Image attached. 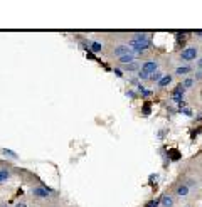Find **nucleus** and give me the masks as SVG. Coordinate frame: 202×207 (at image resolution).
<instances>
[{"label": "nucleus", "instance_id": "f257e3e1", "mask_svg": "<svg viewBox=\"0 0 202 207\" xmlns=\"http://www.w3.org/2000/svg\"><path fill=\"white\" fill-rule=\"evenodd\" d=\"M128 45L131 47L133 52H137L138 56H142L148 47H152V35L150 34H135L130 39Z\"/></svg>", "mask_w": 202, "mask_h": 207}, {"label": "nucleus", "instance_id": "f03ea898", "mask_svg": "<svg viewBox=\"0 0 202 207\" xmlns=\"http://www.w3.org/2000/svg\"><path fill=\"white\" fill-rule=\"evenodd\" d=\"M197 56H199V49L190 45V47H185L182 49V52H180V59L185 61V63H190V61H195Z\"/></svg>", "mask_w": 202, "mask_h": 207}, {"label": "nucleus", "instance_id": "7ed1b4c3", "mask_svg": "<svg viewBox=\"0 0 202 207\" xmlns=\"http://www.w3.org/2000/svg\"><path fill=\"white\" fill-rule=\"evenodd\" d=\"M140 71H143L145 74H153V73H157L158 71V64H157V61H145V63L142 64V69Z\"/></svg>", "mask_w": 202, "mask_h": 207}, {"label": "nucleus", "instance_id": "20e7f679", "mask_svg": "<svg viewBox=\"0 0 202 207\" xmlns=\"http://www.w3.org/2000/svg\"><path fill=\"white\" fill-rule=\"evenodd\" d=\"M184 96H185V88L182 84L180 86H177V88L172 91V94H170V98L174 99V101L177 103V105H180V103L184 101Z\"/></svg>", "mask_w": 202, "mask_h": 207}, {"label": "nucleus", "instance_id": "39448f33", "mask_svg": "<svg viewBox=\"0 0 202 207\" xmlns=\"http://www.w3.org/2000/svg\"><path fill=\"white\" fill-rule=\"evenodd\" d=\"M32 195H34L35 199H49V195H51V190H49L47 187L39 185V187L32 189Z\"/></svg>", "mask_w": 202, "mask_h": 207}, {"label": "nucleus", "instance_id": "423d86ee", "mask_svg": "<svg viewBox=\"0 0 202 207\" xmlns=\"http://www.w3.org/2000/svg\"><path fill=\"white\" fill-rule=\"evenodd\" d=\"M130 52H133L131 51V47L128 44H125V45H116V47L113 49V56L115 57H123V56H126V54H130Z\"/></svg>", "mask_w": 202, "mask_h": 207}, {"label": "nucleus", "instance_id": "0eeeda50", "mask_svg": "<svg viewBox=\"0 0 202 207\" xmlns=\"http://www.w3.org/2000/svg\"><path fill=\"white\" fill-rule=\"evenodd\" d=\"M172 81H174V78H172L170 74H163V78L157 82V86H158V88H167L168 84H172Z\"/></svg>", "mask_w": 202, "mask_h": 207}, {"label": "nucleus", "instance_id": "6e6552de", "mask_svg": "<svg viewBox=\"0 0 202 207\" xmlns=\"http://www.w3.org/2000/svg\"><path fill=\"white\" fill-rule=\"evenodd\" d=\"M190 71H192L190 66H179V68L175 69V74L177 76H185V74H189Z\"/></svg>", "mask_w": 202, "mask_h": 207}, {"label": "nucleus", "instance_id": "1a4fd4ad", "mask_svg": "<svg viewBox=\"0 0 202 207\" xmlns=\"http://www.w3.org/2000/svg\"><path fill=\"white\" fill-rule=\"evenodd\" d=\"M189 194V185L187 184H180L179 187H177V195L179 197H185Z\"/></svg>", "mask_w": 202, "mask_h": 207}, {"label": "nucleus", "instance_id": "9d476101", "mask_svg": "<svg viewBox=\"0 0 202 207\" xmlns=\"http://www.w3.org/2000/svg\"><path fill=\"white\" fill-rule=\"evenodd\" d=\"M160 205L162 207H172L174 205V199H172L170 195H163L162 199H160Z\"/></svg>", "mask_w": 202, "mask_h": 207}, {"label": "nucleus", "instance_id": "9b49d317", "mask_svg": "<svg viewBox=\"0 0 202 207\" xmlns=\"http://www.w3.org/2000/svg\"><path fill=\"white\" fill-rule=\"evenodd\" d=\"M179 111H180V113H182V115H185V116H189V118H190L192 116V110L190 108H187V106H185V103L182 101V103H180V105H179Z\"/></svg>", "mask_w": 202, "mask_h": 207}, {"label": "nucleus", "instance_id": "f8f14e48", "mask_svg": "<svg viewBox=\"0 0 202 207\" xmlns=\"http://www.w3.org/2000/svg\"><path fill=\"white\" fill-rule=\"evenodd\" d=\"M123 69H125V71H140V69H142V66H140V63H137V61H135V63H131V64H126V66H123Z\"/></svg>", "mask_w": 202, "mask_h": 207}, {"label": "nucleus", "instance_id": "ddd939ff", "mask_svg": "<svg viewBox=\"0 0 202 207\" xmlns=\"http://www.w3.org/2000/svg\"><path fill=\"white\" fill-rule=\"evenodd\" d=\"M89 51H93V52H101L103 51V45H101V42H89Z\"/></svg>", "mask_w": 202, "mask_h": 207}, {"label": "nucleus", "instance_id": "4468645a", "mask_svg": "<svg viewBox=\"0 0 202 207\" xmlns=\"http://www.w3.org/2000/svg\"><path fill=\"white\" fill-rule=\"evenodd\" d=\"M9 179H10V172L7 170V168H2V170H0V184L9 180Z\"/></svg>", "mask_w": 202, "mask_h": 207}, {"label": "nucleus", "instance_id": "2eb2a0df", "mask_svg": "<svg viewBox=\"0 0 202 207\" xmlns=\"http://www.w3.org/2000/svg\"><path fill=\"white\" fill-rule=\"evenodd\" d=\"M162 78H163V74H162V71H160V69H158L157 73L150 74V81H152V82H158L160 79H162Z\"/></svg>", "mask_w": 202, "mask_h": 207}, {"label": "nucleus", "instance_id": "dca6fc26", "mask_svg": "<svg viewBox=\"0 0 202 207\" xmlns=\"http://www.w3.org/2000/svg\"><path fill=\"white\" fill-rule=\"evenodd\" d=\"M194 82H195V79H194V78H185L184 82H182V86H184L185 89H187V88H192Z\"/></svg>", "mask_w": 202, "mask_h": 207}, {"label": "nucleus", "instance_id": "f3484780", "mask_svg": "<svg viewBox=\"0 0 202 207\" xmlns=\"http://www.w3.org/2000/svg\"><path fill=\"white\" fill-rule=\"evenodd\" d=\"M2 153H3V155H5V157H10V158H17V153H15V152H12V150H7V148H2Z\"/></svg>", "mask_w": 202, "mask_h": 207}, {"label": "nucleus", "instance_id": "a211bd4d", "mask_svg": "<svg viewBox=\"0 0 202 207\" xmlns=\"http://www.w3.org/2000/svg\"><path fill=\"white\" fill-rule=\"evenodd\" d=\"M158 205H160V199H152V200H148L145 207H158Z\"/></svg>", "mask_w": 202, "mask_h": 207}, {"label": "nucleus", "instance_id": "6ab92c4d", "mask_svg": "<svg viewBox=\"0 0 202 207\" xmlns=\"http://www.w3.org/2000/svg\"><path fill=\"white\" fill-rule=\"evenodd\" d=\"M137 78H138L140 81H147V79H150V76H148V74H145L143 71H138V73H137Z\"/></svg>", "mask_w": 202, "mask_h": 207}, {"label": "nucleus", "instance_id": "aec40b11", "mask_svg": "<svg viewBox=\"0 0 202 207\" xmlns=\"http://www.w3.org/2000/svg\"><path fill=\"white\" fill-rule=\"evenodd\" d=\"M152 94H153V93H152V89H147V88H145V89H143V91H142V93H140V96H142V98H145V99H147V98H150V96H152Z\"/></svg>", "mask_w": 202, "mask_h": 207}, {"label": "nucleus", "instance_id": "412c9836", "mask_svg": "<svg viewBox=\"0 0 202 207\" xmlns=\"http://www.w3.org/2000/svg\"><path fill=\"white\" fill-rule=\"evenodd\" d=\"M113 73L116 74L118 78H123V71H121V69H120V68H115V69H113Z\"/></svg>", "mask_w": 202, "mask_h": 207}, {"label": "nucleus", "instance_id": "4be33fe9", "mask_svg": "<svg viewBox=\"0 0 202 207\" xmlns=\"http://www.w3.org/2000/svg\"><path fill=\"white\" fill-rule=\"evenodd\" d=\"M126 96H128V98H131V99H133L135 96H137V94H135V93H133V89H128V91H126Z\"/></svg>", "mask_w": 202, "mask_h": 207}, {"label": "nucleus", "instance_id": "5701e85b", "mask_svg": "<svg viewBox=\"0 0 202 207\" xmlns=\"http://www.w3.org/2000/svg\"><path fill=\"white\" fill-rule=\"evenodd\" d=\"M194 79L200 81V79H202V71H197V73H195V76H194Z\"/></svg>", "mask_w": 202, "mask_h": 207}, {"label": "nucleus", "instance_id": "b1692460", "mask_svg": "<svg viewBox=\"0 0 202 207\" xmlns=\"http://www.w3.org/2000/svg\"><path fill=\"white\" fill-rule=\"evenodd\" d=\"M15 207H27V204H26V202H17Z\"/></svg>", "mask_w": 202, "mask_h": 207}, {"label": "nucleus", "instance_id": "393cba45", "mask_svg": "<svg viewBox=\"0 0 202 207\" xmlns=\"http://www.w3.org/2000/svg\"><path fill=\"white\" fill-rule=\"evenodd\" d=\"M197 68H199V71H202V57L197 61Z\"/></svg>", "mask_w": 202, "mask_h": 207}, {"label": "nucleus", "instance_id": "a878e982", "mask_svg": "<svg viewBox=\"0 0 202 207\" xmlns=\"http://www.w3.org/2000/svg\"><path fill=\"white\" fill-rule=\"evenodd\" d=\"M195 35H197V37H200V39H202V31H195Z\"/></svg>", "mask_w": 202, "mask_h": 207}]
</instances>
